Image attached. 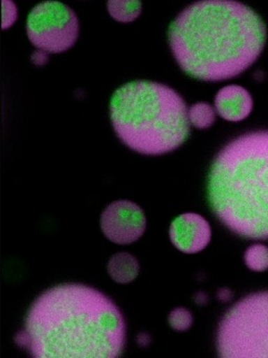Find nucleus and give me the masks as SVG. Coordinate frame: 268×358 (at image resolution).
Instances as JSON below:
<instances>
[{
  "instance_id": "obj_14",
  "label": "nucleus",
  "mask_w": 268,
  "mask_h": 358,
  "mask_svg": "<svg viewBox=\"0 0 268 358\" xmlns=\"http://www.w3.org/2000/svg\"><path fill=\"white\" fill-rule=\"evenodd\" d=\"M193 315L186 308H176L170 313L168 322L172 329L178 332L188 330L193 324Z\"/></svg>"
},
{
  "instance_id": "obj_8",
  "label": "nucleus",
  "mask_w": 268,
  "mask_h": 358,
  "mask_svg": "<svg viewBox=\"0 0 268 358\" xmlns=\"http://www.w3.org/2000/svg\"><path fill=\"white\" fill-rule=\"evenodd\" d=\"M170 238L174 246L184 253L200 252L211 242V226L197 213H182L170 226Z\"/></svg>"
},
{
  "instance_id": "obj_10",
  "label": "nucleus",
  "mask_w": 268,
  "mask_h": 358,
  "mask_svg": "<svg viewBox=\"0 0 268 358\" xmlns=\"http://www.w3.org/2000/svg\"><path fill=\"white\" fill-rule=\"evenodd\" d=\"M107 270L114 282L119 284H129L137 278L140 264L130 253H117L109 259Z\"/></svg>"
},
{
  "instance_id": "obj_16",
  "label": "nucleus",
  "mask_w": 268,
  "mask_h": 358,
  "mask_svg": "<svg viewBox=\"0 0 268 358\" xmlns=\"http://www.w3.org/2000/svg\"><path fill=\"white\" fill-rule=\"evenodd\" d=\"M31 62H33V64H36V66H44V64H46V62H48L47 53L41 51V50L35 52L33 56H31Z\"/></svg>"
},
{
  "instance_id": "obj_12",
  "label": "nucleus",
  "mask_w": 268,
  "mask_h": 358,
  "mask_svg": "<svg viewBox=\"0 0 268 358\" xmlns=\"http://www.w3.org/2000/svg\"><path fill=\"white\" fill-rule=\"evenodd\" d=\"M188 122L198 129H207L215 122V110L205 102L194 104L188 112Z\"/></svg>"
},
{
  "instance_id": "obj_6",
  "label": "nucleus",
  "mask_w": 268,
  "mask_h": 358,
  "mask_svg": "<svg viewBox=\"0 0 268 358\" xmlns=\"http://www.w3.org/2000/svg\"><path fill=\"white\" fill-rule=\"evenodd\" d=\"M79 20L73 10L58 1H44L29 14L27 32L31 43L46 53H62L79 37Z\"/></svg>"
},
{
  "instance_id": "obj_13",
  "label": "nucleus",
  "mask_w": 268,
  "mask_h": 358,
  "mask_svg": "<svg viewBox=\"0 0 268 358\" xmlns=\"http://www.w3.org/2000/svg\"><path fill=\"white\" fill-rule=\"evenodd\" d=\"M247 267L253 271L263 272L268 270V248L264 245L255 244L249 247L244 255Z\"/></svg>"
},
{
  "instance_id": "obj_3",
  "label": "nucleus",
  "mask_w": 268,
  "mask_h": 358,
  "mask_svg": "<svg viewBox=\"0 0 268 358\" xmlns=\"http://www.w3.org/2000/svg\"><path fill=\"white\" fill-rule=\"evenodd\" d=\"M207 200L234 234L268 240V131L246 134L224 146L209 169Z\"/></svg>"
},
{
  "instance_id": "obj_9",
  "label": "nucleus",
  "mask_w": 268,
  "mask_h": 358,
  "mask_svg": "<svg viewBox=\"0 0 268 358\" xmlns=\"http://www.w3.org/2000/svg\"><path fill=\"white\" fill-rule=\"evenodd\" d=\"M253 106L251 94L239 85H228L216 95L215 108L218 115L230 122L244 120L251 115Z\"/></svg>"
},
{
  "instance_id": "obj_11",
  "label": "nucleus",
  "mask_w": 268,
  "mask_h": 358,
  "mask_svg": "<svg viewBox=\"0 0 268 358\" xmlns=\"http://www.w3.org/2000/svg\"><path fill=\"white\" fill-rule=\"evenodd\" d=\"M107 9L117 22L127 24L134 22L140 15L142 3L140 1H108Z\"/></svg>"
},
{
  "instance_id": "obj_15",
  "label": "nucleus",
  "mask_w": 268,
  "mask_h": 358,
  "mask_svg": "<svg viewBox=\"0 0 268 358\" xmlns=\"http://www.w3.org/2000/svg\"><path fill=\"white\" fill-rule=\"evenodd\" d=\"M18 17V11H17L16 5L13 1L3 0L2 1V29L10 28L16 22Z\"/></svg>"
},
{
  "instance_id": "obj_17",
  "label": "nucleus",
  "mask_w": 268,
  "mask_h": 358,
  "mask_svg": "<svg viewBox=\"0 0 268 358\" xmlns=\"http://www.w3.org/2000/svg\"><path fill=\"white\" fill-rule=\"evenodd\" d=\"M230 295H232V293H230L228 289H222V290H220L219 293H218V296H219L221 301H228V299H230Z\"/></svg>"
},
{
  "instance_id": "obj_5",
  "label": "nucleus",
  "mask_w": 268,
  "mask_h": 358,
  "mask_svg": "<svg viewBox=\"0 0 268 358\" xmlns=\"http://www.w3.org/2000/svg\"><path fill=\"white\" fill-rule=\"evenodd\" d=\"M218 354L224 358H268V291L241 299L220 322Z\"/></svg>"
},
{
  "instance_id": "obj_4",
  "label": "nucleus",
  "mask_w": 268,
  "mask_h": 358,
  "mask_svg": "<svg viewBox=\"0 0 268 358\" xmlns=\"http://www.w3.org/2000/svg\"><path fill=\"white\" fill-rule=\"evenodd\" d=\"M188 106L171 87L134 81L119 87L110 101V118L119 139L148 156L173 152L190 135Z\"/></svg>"
},
{
  "instance_id": "obj_1",
  "label": "nucleus",
  "mask_w": 268,
  "mask_h": 358,
  "mask_svg": "<svg viewBox=\"0 0 268 358\" xmlns=\"http://www.w3.org/2000/svg\"><path fill=\"white\" fill-rule=\"evenodd\" d=\"M125 334L123 315L109 297L65 284L36 299L16 343L36 358H114L123 352Z\"/></svg>"
},
{
  "instance_id": "obj_7",
  "label": "nucleus",
  "mask_w": 268,
  "mask_h": 358,
  "mask_svg": "<svg viewBox=\"0 0 268 358\" xmlns=\"http://www.w3.org/2000/svg\"><path fill=\"white\" fill-rule=\"evenodd\" d=\"M100 228L111 242L119 245L131 244L144 234L146 217L135 203L115 201L102 213Z\"/></svg>"
},
{
  "instance_id": "obj_2",
  "label": "nucleus",
  "mask_w": 268,
  "mask_h": 358,
  "mask_svg": "<svg viewBox=\"0 0 268 358\" xmlns=\"http://www.w3.org/2000/svg\"><path fill=\"white\" fill-rule=\"evenodd\" d=\"M170 47L186 74L203 81L228 80L259 58L266 41L263 20L237 1H198L170 26Z\"/></svg>"
}]
</instances>
